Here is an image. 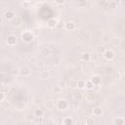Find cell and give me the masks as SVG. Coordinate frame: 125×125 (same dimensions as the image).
I'll return each instance as SVG.
<instances>
[{
	"instance_id": "1",
	"label": "cell",
	"mask_w": 125,
	"mask_h": 125,
	"mask_svg": "<svg viewBox=\"0 0 125 125\" xmlns=\"http://www.w3.org/2000/svg\"><path fill=\"white\" fill-rule=\"evenodd\" d=\"M69 107V103L66 101V100H59L57 102V108L60 109V110H66L67 108Z\"/></svg>"
},
{
	"instance_id": "2",
	"label": "cell",
	"mask_w": 125,
	"mask_h": 125,
	"mask_svg": "<svg viewBox=\"0 0 125 125\" xmlns=\"http://www.w3.org/2000/svg\"><path fill=\"white\" fill-rule=\"evenodd\" d=\"M104 58H105V60L106 61H111V60H113V58H114V53H113V51L112 50H106L105 51V53H104Z\"/></svg>"
},
{
	"instance_id": "3",
	"label": "cell",
	"mask_w": 125,
	"mask_h": 125,
	"mask_svg": "<svg viewBox=\"0 0 125 125\" xmlns=\"http://www.w3.org/2000/svg\"><path fill=\"white\" fill-rule=\"evenodd\" d=\"M22 38H23V40H25L26 42H30V41L33 40V34H32L31 32H29V31H26V32L23 33Z\"/></svg>"
},
{
	"instance_id": "4",
	"label": "cell",
	"mask_w": 125,
	"mask_h": 125,
	"mask_svg": "<svg viewBox=\"0 0 125 125\" xmlns=\"http://www.w3.org/2000/svg\"><path fill=\"white\" fill-rule=\"evenodd\" d=\"M16 43H17V37L15 35H12L11 34V35H9L7 37V44L9 46H15Z\"/></svg>"
},
{
	"instance_id": "5",
	"label": "cell",
	"mask_w": 125,
	"mask_h": 125,
	"mask_svg": "<svg viewBox=\"0 0 125 125\" xmlns=\"http://www.w3.org/2000/svg\"><path fill=\"white\" fill-rule=\"evenodd\" d=\"M95 98H96V95H95V93H92V92L86 93V94H85V96H84L85 101H86V102H88V103L93 102V101L95 100Z\"/></svg>"
},
{
	"instance_id": "6",
	"label": "cell",
	"mask_w": 125,
	"mask_h": 125,
	"mask_svg": "<svg viewBox=\"0 0 125 125\" xmlns=\"http://www.w3.org/2000/svg\"><path fill=\"white\" fill-rule=\"evenodd\" d=\"M21 23H22V19H21V17H19V16H15V17L11 20V24H12L14 27H19V26L21 25Z\"/></svg>"
},
{
	"instance_id": "7",
	"label": "cell",
	"mask_w": 125,
	"mask_h": 125,
	"mask_svg": "<svg viewBox=\"0 0 125 125\" xmlns=\"http://www.w3.org/2000/svg\"><path fill=\"white\" fill-rule=\"evenodd\" d=\"M19 72H20V74H21L22 76H26V77H27V76H29V75H30V70H29L28 68L21 69V70L19 71Z\"/></svg>"
},
{
	"instance_id": "8",
	"label": "cell",
	"mask_w": 125,
	"mask_h": 125,
	"mask_svg": "<svg viewBox=\"0 0 125 125\" xmlns=\"http://www.w3.org/2000/svg\"><path fill=\"white\" fill-rule=\"evenodd\" d=\"M14 17H15V13L13 11H11V10H7L5 12V14H4V18L6 20H9V21H11Z\"/></svg>"
},
{
	"instance_id": "9",
	"label": "cell",
	"mask_w": 125,
	"mask_h": 125,
	"mask_svg": "<svg viewBox=\"0 0 125 125\" xmlns=\"http://www.w3.org/2000/svg\"><path fill=\"white\" fill-rule=\"evenodd\" d=\"M65 27H66V29L69 30V31H73V30L75 29V24L72 23V22H69V23H67V24L65 25Z\"/></svg>"
},
{
	"instance_id": "10",
	"label": "cell",
	"mask_w": 125,
	"mask_h": 125,
	"mask_svg": "<svg viewBox=\"0 0 125 125\" xmlns=\"http://www.w3.org/2000/svg\"><path fill=\"white\" fill-rule=\"evenodd\" d=\"M92 113L95 115V116H101L103 114V108L101 107H96L93 110H92Z\"/></svg>"
},
{
	"instance_id": "11",
	"label": "cell",
	"mask_w": 125,
	"mask_h": 125,
	"mask_svg": "<svg viewBox=\"0 0 125 125\" xmlns=\"http://www.w3.org/2000/svg\"><path fill=\"white\" fill-rule=\"evenodd\" d=\"M33 115H34L35 117H42V116L44 115V109H43V107H41V108H36V109L34 110V112H33Z\"/></svg>"
},
{
	"instance_id": "12",
	"label": "cell",
	"mask_w": 125,
	"mask_h": 125,
	"mask_svg": "<svg viewBox=\"0 0 125 125\" xmlns=\"http://www.w3.org/2000/svg\"><path fill=\"white\" fill-rule=\"evenodd\" d=\"M62 124H64V125H73L74 124V121H73V119L71 117L68 116V117L62 119Z\"/></svg>"
},
{
	"instance_id": "13",
	"label": "cell",
	"mask_w": 125,
	"mask_h": 125,
	"mask_svg": "<svg viewBox=\"0 0 125 125\" xmlns=\"http://www.w3.org/2000/svg\"><path fill=\"white\" fill-rule=\"evenodd\" d=\"M90 81H91L94 85H100V83H101V77L98 76V75H95V76H93V77L91 78Z\"/></svg>"
},
{
	"instance_id": "14",
	"label": "cell",
	"mask_w": 125,
	"mask_h": 125,
	"mask_svg": "<svg viewBox=\"0 0 125 125\" xmlns=\"http://www.w3.org/2000/svg\"><path fill=\"white\" fill-rule=\"evenodd\" d=\"M57 24H58V22H57L55 19H50V20L48 21V23H47V25H48V27H49L50 28L56 27H57Z\"/></svg>"
},
{
	"instance_id": "15",
	"label": "cell",
	"mask_w": 125,
	"mask_h": 125,
	"mask_svg": "<svg viewBox=\"0 0 125 125\" xmlns=\"http://www.w3.org/2000/svg\"><path fill=\"white\" fill-rule=\"evenodd\" d=\"M41 55L42 56H45V57H47V56H49L50 54H51V49L49 48V47H44L42 50H41Z\"/></svg>"
},
{
	"instance_id": "16",
	"label": "cell",
	"mask_w": 125,
	"mask_h": 125,
	"mask_svg": "<svg viewBox=\"0 0 125 125\" xmlns=\"http://www.w3.org/2000/svg\"><path fill=\"white\" fill-rule=\"evenodd\" d=\"M39 76H40V78H42V79H47V78H49L50 73H49L48 71H40Z\"/></svg>"
},
{
	"instance_id": "17",
	"label": "cell",
	"mask_w": 125,
	"mask_h": 125,
	"mask_svg": "<svg viewBox=\"0 0 125 125\" xmlns=\"http://www.w3.org/2000/svg\"><path fill=\"white\" fill-rule=\"evenodd\" d=\"M72 97H73L74 101L78 102L79 100H81V99L83 98V95H82V93H81V92H75V93H73V94H72Z\"/></svg>"
},
{
	"instance_id": "18",
	"label": "cell",
	"mask_w": 125,
	"mask_h": 125,
	"mask_svg": "<svg viewBox=\"0 0 125 125\" xmlns=\"http://www.w3.org/2000/svg\"><path fill=\"white\" fill-rule=\"evenodd\" d=\"M85 83H86L85 80H83V79H78V80H77V86H76V87H78L79 89H83V88H85Z\"/></svg>"
},
{
	"instance_id": "19",
	"label": "cell",
	"mask_w": 125,
	"mask_h": 125,
	"mask_svg": "<svg viewBox=\"0 0 125 125\" xmlns=\"http://www.w3.org/2000/svg\"><path fill=\"white\" fill-rule=\"evenodd\" d=\"M44 106L47 109H51L54 107V103H53V101H46L44 103Z\"/></svg>"
},
{
	"instance_id": "20",
	"label": "cell",
	"mask_w": 125,
	"mask_h": 125,
	"mask_svg": "<svg viewBox=\"0 0 125 125\" xmlns=\"http://www.w3.org/2000/svg\"><path fill=\"white\" fill-rule=\"evenodd\" d=\"M114 125H124V119L122 117H117L114 119Z\"/></svg>"
},
{
	"instance_id": "21",
	"label": "cell",
	"mask_w": 125,
	"mask_h": 125,
	"mask_svg": "<svg viewBox=\"0 0 125 125\" xmlns=\"http://www.w3.org/2000/svg\"><path fill=\"white\" fill-rule=\"evenodd\" d=\"M61 62H62V60H61L60 58L55 57V58L53 59V66H55V67H59V66L61 65Z\"/></svg>"
},
{
	"instance_id": "22",
	"label": "cell",
	"mask_w": 125,
	"mask_h": 125,
	"mask_svg": "<svg viewBox=\"0 0 125 125\" xmlns=\"http://www.w3.org/2000/svg\"><path fill=\"white\" fill-rule=\"evenodd\" d=\"M52 91H53L54 94H60V93L62 92V88H61L59 85H56V86L53 87V90H52Z\"/></svg>"
},
{
	"instance_id": "23",
	"label": "cell",
	"mask_w": 125,
	"mask_h": 125,
	"mask_svg": "<svg viewBox=\"0 0 125 125\" xmlns=\"http://www.w3.org/2000/svg\"><path fill=\"white\" fill-rule=\"evenodd\" d=\"M1 107H2V108H4V109H8V108L10 107V103L7 102V101H2V102H1Z\"/></svg>"
},
{
	"instance_id": "24",
	"label": "cell",
	"mask_w": 125,
	"mask_h": 125,
	"mask_svg": "<svg viewBox=\"0 0 125 125\" xmlns=\"http://www.w3.org/2000/svg\"><path fill=\"white\" fill-rule=\"evenodd\" d=\"M85 124H86V125H94V124H95L94 118H92V117H87V118H86V121H85Z\"/></svg>"
},
{
	"instance_id": "25",
	"label": "cell",
	"mask_w": 125,
	"mask_h": 125,
	"mask_svg": "<svg viewBox=\"0 0 125 125\" xmlns=\"http://www.w3.org/2000/svg\"><path fill=\"white\" fill-rule=\"evenodd\" d=\"M94 86H95V85H94V84H93V83H92L90 80L86 81V83H85V87H86L88 90H92V89L94 88Z\"/></svg>"
},
{
	"instance_id": "26",
	"label": "cell",
	"mask_w": 125,
	"mask_h": 125,
	"mask_svg": "<svg viewBox=\"0 0 125 125\" xmlns=\"http://www.w3.org/2000/svg\"><path fill=\"white\" fill-rule=\"evenodd\" d=\"M82 59H83V61H90V54L89 53H87V52H85V53H83V55H82Z\"/></svg>"
},
{
	"instance_id": "27",
	"label": "cell",
	"mask_w": 125,
	"mask_h": 125,
	"mask_svg": "<svg viewBox=\"0 0 125 125\" xmlns=\"http://www.w3.org/2000/svg\"><path fill=\"white\" fill-rule=\"evenodd\" d=\"M98 58H99V56H98V54H97L96 52H93V53H91V54H90V60L97 61V60H98Z\"/></svg>"
},
{
	"instance_id": "28",
	"label": "cell",
	"mask_w": 125,
	"mask_h": 125,
	"mask_svg": "<svg viewBox=\"0 0 125 125\" xmlns=\"http://www.w3.org/2000/svg\"><path fill=\"white\" fill-rule=\"evenodd\" d=\"M55 123H56L57 125H61V124H62V118H61L60 116L55 117Z\"/></svg>"
},
{
	"instance_id": "29",
	"label": "cell",
	"mask_w": 125,
	"mask_h": 125,
	"mask_svg": "<svg viewBox=\"0 0 125 125\" xmlns=\"http://www.w3.org/2000/svg\"><path fill=\"white\" fill-rule=\"evenodd\" d=\"M70 85H71V88H76V86H77V80H71V82H70Z\"/></svg>"
},
{
	"instance_id": "30",
	"label": "cell",
	"mask_w": 125,
	"mask_h": 125,
	"mask_svg": "<svg viewBox=\"0 0 125 125\" xmlns=\"http://www.w3.org/2000/svg\"><path fill=\"white\" fill-rule=\"evenodd\" d=\"M4 99H5V94L2 93V92H0V102L4 101Z\"/></svg>"
},
{
	"instance_id": "31",
	"label": "cell",
	"mask_w": 125,
	"mask_h": 125,
	"mask_svg": "<svg viewBox=\"0 0 125 125\" xmlns=\"http://www.w3.org/2000/svg\"><path fill=\"white\" fill-rule=\"evenodd\" d=\"M62 27H64V22H58V24H57V27H59V28H61Z\"/></svg>"
},
{
	"instance_id": "32",
	"label": "cell",
	"mask_w": 125,
	"mask_h": 125,
	"mask_svg": "<svg viewBox=\"0 0 125 125\" xmlns=\"http://www.w3.org/2000/svg\"><path fill=\"white\" fill-rule=\"evenodd\" d=\"M36 121H37V122H39L40 124H42V123H43V121H44L43 116H42V117H36Z\"/></svg>"
},
{
	"instance_id": "33",
	"label": "cell",
	"mask_w": 125,
	"mask_h": 125,
	"mask_svg": "<svg viewBox=\"0 0 125 125\" xmlns=\"http://www.w3.org/2000/svg\"><path fill=\"white\" fill-rule=\"evenodd\" d=\"M94 65H95V67H100V66H102V62H100V61H95V62H94Z\"/></svg>"
},
{
	"instance_id": "34",
	"label": "cell",
	"mask_w": 125,
	"mask_h": 125,
	"mask_svg": "<svg viewBox=\"0 0 125 125\" xmlns=\"http://www.w3.org/2000/svg\"><path fill=\"white\" fill-rule=\"evenodd\" d=\"M118 43H119V40H118V39H116V38H114V39H112V44H113L114 46H116V45H118Z\"/></svg>"
},
{
	"instance_id": "35",
	"label": "cell",
	"mask_w": 125,
	"mask_h": 125,
	"mask_svg": "<svg viewBox=\"0 0 125 125\" xmlns=\"http://www.w3.org/2000/svg\"><path fill=\"white\" fill-rule=\"evenodd\" d=\"M111 71H112V68H108V67L106 68V72L107 73H110Z\"/></svg>"
},
{
	"instance_id": "36",
	"label": "cell",
	"mask_w": 125,
	"mask_h": 125,
	"mask_svg": "<svg viewBox=\"0 0 125 125\" xmlns=\"http://www.w3.org/2000/svg\"><path fill=\"white\" fill-rule=\"evenodd\" d=\"M59 86H60V87L62 89V88H65V87H66V83H65V82H61Z\"/></svg>"
},
{
	"instance_id": "37",
	"label": "cell",
	"mask_w": 125,
	"mask_h": 125,
	"mask_svg": "<svg viewBox=\"0 0 125 125\" xmlns=\"http://www.w3.org/2000/svg\"><path fill=\"white\" fill-rule=\"evenodd\" d=\"M108 41H109V37L108 36H106L104 38V42H108Z\"/></svg>"
},
{
	"instance_id": "38",
	"label": "cell",
	"mask_w": 125,
	"mask_h": 125,
	"mask_svg": "<svg viewBox=\"0 0 125 125\" xmlns=\"http://www.w3.org/2000/svg\"><path fill=\"white\" fill-rule=\"evenodd\" d=\"M2 24H3V19L0 17V25H2Z\"/></svg>"
},
{
	"instance_id": "39",
	"label": "cell",
	"mask_w": 125,
	"mask_h": 125,
	"mask_svg": "<svg viewBox=\"0 0 125 125\" xmlns=\"http://www.w3.org/2000/svg\"><path fill=\"white\" fill-rule=\"evenodd\" d=\"M57 3H58V4H64V1H58Z\"/></svg>"
},
{
	"instance_id": "40",
	"label": "cell",
	"mask_w": 125,
	"mask_h": 125,
	"mask_svg": "<svg viewBox=\"0 0 125 125\" xmlns=\"http://www.w3.org/2000/svg\"><path fill=\"white\" fill-rule=\"evenodd\" d=\"M80 125H86V124H85V123H82V124H80Z\"/></svg>"
}]
</instances>
